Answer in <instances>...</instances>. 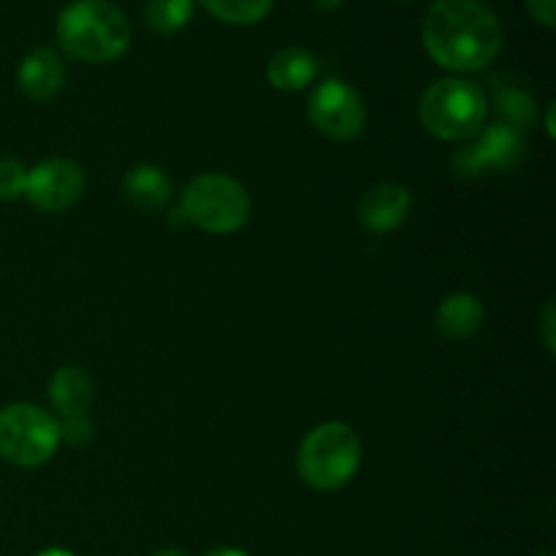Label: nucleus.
Wrapping results in <instances>:
<instances>
[{
	"label": "nucleus",
	"instance_id": "1",
	"mask_svg": "<svg viewBox=\"0 0 556 556\" xmlns=\"http://www.w3.org/2000/svg\"><path fill=\"white\" fill-rule=\"evenodd\" d=\"M421 41L440 68L476 74L503 49V25L481 0H432L421 22Z\"/></svg>",
	"mask_w": 556,
	"mask_h": 556
},
{
	"label": "nucleus",
	"instance_id": "2",
	"mask_svg": "<svg viewBox=\"0 0 556 556\" xmlns=\"http://www.w3.org/2000/svg\"><path fill=\"white\" fill-rule=\"evenodd\" d=\"M54 36L71 60L103 65L128 52L134 30L125 11L112 0H74L60 11Z\"/></svg>",
	"mask_w": 556,
	"mask_h": 556
},
{
	"label": "nucleus",
	"instance_id": "3",
	"mask_svg": "<svg viewBox=\"0 0 556 556\" xmlns=\"http://www.w3.org/2000/svg\"><path fill=\"white\" fill-rule=\"evenodd\" d=\"M489 98L481 85L462 76L432 81L418 101L424 130L440 141H467L486 128Z\"/></svg>",
	"mask_w": 556,
	"mask_h": 556
},
{
	"label": "nucleus",
	"instance_id": "4",
	"mask_svg": "<svg viewBox=\"0 0 556 556\" xmlns=\"http://www.w3.org/2000/svg\"><path fill=\"white\" fill-rule=\"evenodd\" d=\"M362 438L345 421L318 424L304 434L296 454L299 478L315 492H337L356 478L362 467Z\"/></svg>",
	"mask_w": 556,
	"mask_h": 556
},
{
	"label": "nucleus",
	"instance_id": "5",
	"mask_svg": "<svg viewBox=\"0 0 556 556\" xmlns=\"http://www.w3.org/2000/svg\"><path fill=\"white\" fill-rule=\"evenodd\" d=\"M253 212L248 188L228 174L210 172L190 179L179 195V215L204 233L226 237L244 228Z\"/></svg>",
	"mask_w": 556,
	"mask_h": 556
},
{
	"label": "nucleus",
	"instance_id": "6",
	"mask_svg": "<svg viewBox=\"0 0 556 556\" xmlns=\"http://www.w3.org/2000/svg\"><path fill=\"white\" fill-rule=\"evenodd\" d=\"M60 445V424L43 407L14 402L0 410V459L14 467H41Z\"/></svg>",
	"mask_w": 556,
	"mask_h": 556
},
{
	"label": "nucleus",
	"instance_id": "7",
	"mask_svg": "<svg viewBox=\"0 0 556 556\" xmlns=\"http://www.w3.org/2000/svg\"><path fill=\"white\" fill-rule=\"evenodd\" d=\"M309 123L331 141H353L364 134L367 106L364 98L345 79H326L313 90L307 103Z\"/></svg>",
	"mask_w": 556,
	"mask_h": 556
},
{
	"label": "nucleus",
	"instance_id": "8",
	"mask_svg": "<svg viewBox=\"0 0 556 556\" xmlns=\"http://www.w3.org/2000/svg\"><path fill=\"white\" fill-rule=\"evenodd\" d=\"M472 144L454 155L456 177L472 179L492 172H510L525 157V136L519 128L508 123H497L492 128H481V134L472 136Z\"/></svg>",
	"mask_w": 556,
	"mask_h": 556
},
{
	"label": "nucleus",
	"instance_id": "9",
	"mask_svg": "<svg viewBox=\"0 0 556 556\" xmlns=\"http://www.w3.org/2000/svg\"><path fill=\"white\" fill-rule=\"evenodd\" d=\"M85 193V168L68 157H49L38 166L27 168V188L25 199L36 206L38 212H58L71 210Z\"/></svg>",
	"mask_w": 556,
	"mask_h": 556
},
{
	"label": "nucleus",
	"instance_id": "10",
	"mask_svg": "<svg viewBox=\"0 0 556 556\" xmlns=\"http://www.w3.org/2000/svg\"><path fill=\"white\" fill-rule=\"evenodd\" d=\"M413 195L400 182H378L358 201V223L372 233H391L407 220Z\"/></svg>",
	"mask_w": 556,
	"mask_h": 556
},
{
	"label": "nucleus",
	"instance_id": "11",
	"mask_svg": "<svg viewBox=\"0 0 556 556\" xmlns=\"http://www.w3.org/2000/svg\"><path fill=\"white\" fill-rule=\"evenodd\" d=\"M16 81H20V90L30 101H49V98H54L63 90L65 65L54 49L36 47L22 58Z\"/></svg>",
	"mask_w": 556,
	"mask_h": 556
},
{
	"label": "nucleus",
	"instance_id": "12",
	"mask_svg": "<svg viewBox=\"0 0 556 556\" xmlns=\"http://www.w3.org/2000/svg\"><path fill=\"white\" fill-rule=\"evenodd\" d=\"M483 318H486V309L472 293H451L434 309V329L443 340L462 342L478 334Z\"/></svg>",
	"mask_w": 556,
	"mask_h": 556
},
{
	"label": "nucleus",
	"instance_id": "13",
	"mask_svg": "<svg viewBox=\"0 0 556 556\" xmlns=\"http://www.w3.org/2000/svg\"><path fill=\"white\" fill-rule=\"evenodd\" d=\"M123 193L136 210L141 212H161L172 204L174 185L163 168L139 163L130 168L123 179Z\"/></svg>",
	"mask_w": 556,
	"mask_h": 556
},
{
	"label": "nucleus",
	"instance_id": "14",
	"mask_svg": "<svg viewBox=\"0 0 556 556\" xmlns=\"http://www.w3.org/2000/svg\"><path fill=\"white\" fill-rule=\"evenodd\" d=\"M318 76V60L304 47H282L266 63V79L275 90L299 92Z\"/></svg>",
	"mask_w": 556,
	"mask_h": 556
},
{
	"label": "nucleus",
	"instance_id": "15",
	"mask_svg": "<svg viewBox=\"0 0 556 556\" xmlns=\"http://www.w3.org/2000/svg\"><path fill=\"white\" fill-rule=\"evenodd\" d=\"M92 396H96V386L87 369L74 367H60L58 372L49 380V402L58 410L60 418L65 416H81L90 410Z\"/></svg>",
	"mask_w": 556,
	"mask_h": 556
},
{
	"label": "nucleus",
	"instance_id": "16",
	"mask_svg": "<svg viewBox=\"0 0 556 556\" xmlns=\"http://www.w3.org/2000/svg\"><path fill=\"white\" fill-rule=\"evenodd\" d=\"M144 20L157 36H177L193 20V0H147Z\"/></svg>",
	"mask_w": 556,
	"mask_h": 556
},
{
	"label": "nucleus",
	"instance_id": "17",
	"mask_svg": "<svg viewBox=\"0 0 556 556\" xmlns=\"http://www.w3.org/2000/svg\"><path fill=\"white\" fill-rule=\"evenodd\" d=\"M206 11L215 20L226 22V25H255L264 20L271 11L275 0H201Z\"/></svg>",
	"mask_w": 556,
	"mask_h": 556
},
{
	"label": "nucleus",
	"instance_id": "18",
	"mask_svg": "<svg viewBox=\"0 0 556 556\" xmlns=\"http://www.w3.org/2000/svg\"><path fill=\"white\" fill-rule=\"evenodd\" d=\"M27 168L14 157H0V201H16L25 195Z\"/></svg>",
	"mask_w": 556,
	"mask_h": 556
},
{
	"label": "nucleus",
	"instance_id": "19",
	"mask_svg": "<svg viewBox=\"0 0 556 556\" xmlns=\"http://www.w3.org/2000/svg\"><path fill=\"white\" fill-rule=\"evenodd\" d=\"M60 424V440L68 445H87L92 440V421L87 413L81 416H65Z\"/></svg>",
	"mask_w": 556,
	"mask_h": 556
},
{
	"label": "nucleus",
	"instance_id": "20",
	"mask_svg": "<svg viewBox=\"0 0 556 556\" xmlns=\"http://www.w3.org/2000/svg\"><path fill=\"white\" fill-rule=\"evenodd\" d=\"M527 11H530L532 20L538 25H543L546 30H554L556 25V0H525Z\"/></svg>",
	"mask_w": 556,
	"mask_h": 556
},
{
	"label": "nucleus",
	"instance_id": "21",
	"mask_svg": "<svg viewBox=\"0 0 556 556\" xmlns=\"http://www.w3.org/2000/svg\"><path fill=\"white\" fill-rule=\"evenodd\" d=\"M554 320H556V309H554V302H546V307H543L541 313V331H543V345H546V351L554 356Z\"/></svg>",
	"mask_w": 556,
	"mask_h": 556
},
{
	"label": "nucleus",
	"instance_id": "22",
	"mask_svg": "<svg viewBox=\"0 0 556 556\" xmlns=\"http://www.w3.org/2000/svg\"><path fill=\"white\" fill-rule=\"evenodd\" d=\"M342 3H345V0H309V5H313L315 11H324V14H329V11H337Z\"/></svg>",
	"mask_w": 556,
	"mask_h": 556
},
{
	"label": "nucleus",
	"instance_id": "23",
	"mask_svg": "<svg viewBox=\"0 0 556 556\" xmlns=\"http://www.w3.org/2000/svg\"><path fill=\"white\" fill-rule=\"evenodd\" d=\"M206 556H250V554H244L242 548H228V546H220V548H212L210 554Z\"/></svg>",
	"mask_w": 556,
	"mask_h": 556
},
{
	"label": "nucleus",
	"instance_id": "24",
	"mask_svg": "<svg viewBox=\"0 0 556 556\" xmlns=\"http://www.w3.org/2000/svg\"><path fill=\"white\" fill-rule=\"evenodd\" d=\"M546 130L548 136L554 139V103H548V112H546Z\"/></svg>",
	"mask_w": 556,
	"mask_h": 556
},
{
	"label": "nucleus",
	"instance_id": "25",
	"mask_svg": "<svg viewBox=\"0 0 556 556\" xmlns=\"http://www.w3.org/2000/svg\"><path fill=\"white\" fill-rule=\"evenodd\" d=\"M152 556H188L182 552V548H161V552H155Z\"/></svg>",
	"mask_w": 556,
	"mask_h": 556
},
{
	"label": "nucleus",
	"instance_id": "26",
	"mask_svg": "<svg viewBox=\"0 0 556 556\" xmlns=\"http://www.w3.org/2000/svg\"><path fill=\"white\" fill-rule=\"evenodd\" d=\"M36 556H74L71 552H65V548H47V552L36 554Z\"/></svg>",
	"mask_w": 556,
	"mask_h": 556
},
{
	"label": "nucleus",
	"instance_id": "27",
	"mask_svg": "<svg viewBox=\"0 0 556 556\" xmlns=\"http://www.w3.org/2000/svg\"><path fill=\"white\" fill-rule=\"evenodd\" d=\"M541 556H552V554H548V552H543V554H541Z\"/></svg>",
	"mask_w": 556,
	"mask_h": 556
},
{
	"label": "nucleus",
	"instance_id": "28",
	"mask_svg": "<svg viewBox=\"0 0 556 556\" xmlns=\"http://www.w3.org/2000/svg\"><path fill=\"white\" fill-rule=\"evenodd\" d=\"M405 3H410V0H405Z\"/></svg>",
	"mask_w": 556,
	"mask_h": 556
}]
</instances>
